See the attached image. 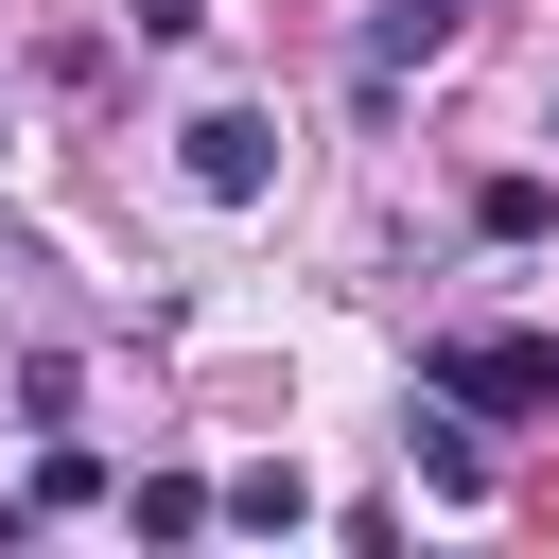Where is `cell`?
I'll return each mask as SVG.
<instances>
[{
	"label": "cell",
	"instance_id": "obj_1",
	"mask_svg": "<svg viewBox=\"0 0 559 559\" xmlns=\"http://www.w3.org/2000/svg\"><path fill=\"white\" fill-rule=\"evenodd\" d=\"M437 402H472V419H559V332H437Z\"/></svg>",
	"mask_w": 559,
	"mask_h": 559
},
{
	"label": "cell",
	"instance_id": "obj_2",
	"mask_svg": "<svg viewBox=\"0 0 559 559\" xmlns=\"http://www.w3.org/2000/svg\"><path fill=\"white\" fill-rule=\"evenodd\" d=\"M175 157H192V192H210V210H245V192L280 175V122H262V105H210V122L175 140Z\"/></svg>",
	"mask_w": 559,
	"mask_h": 559
},
{
	"label": "cell",
	"instance_id": "obj_3",
	"mask_svg": "<svg viewBox=\"0 0 559 559\" xmlns=\"http://www.w3.org/2000/svg\"><path fill=\"white\" fill-rule=\"evenodd\" d=\"M402 437H419V489H437V507H472V489H489V454H472V402H454V419H402Z\"/></svg>",
	"mask_w": 559,
	"mask_h": 559
},
{
	"label": "cell",
	"instance_id": "obj_4",
	"mask_svg": "<svg viewBox=\"0 0 559 559\" xmlns=\"http://www.w3.org/2000/svg\"><path fill=\"white\" fill-rule=\"evenodd\" d=\"M87 489H105V472H87V454H70V437H52V454H35V472H17V524H70V507H87Z\"/></svg>",
	"mask_w": 559,
	"mask_h": 559
},
{
	"label": "cell",
	"instance_id": "obj_5",
	"mask_svg": "<svg viewBox=\"0 0 559 559\" xmlns=\"http://www.w3.org/2000/svg\"><path fill=\"white\" fill-rule=\"evenodd\" d=\"M227 524H262V542H280V524H314V489H297V472H227Z\"/></svg>",
	"mask_w": 559,
	"mask_h": 559
},
{
	"label": "cell",
	"instance_id": "obj_6",
	"mask_svg": "<svg viewBox=\"0 0 559 559\" xmlns=\"http://www.w3.org/2000/svg\"><path fill=\"white\" fill-rule=\"evenodd\" d=\"M192 524H227V489H192V472H157V489H140V542H192Z\"/></svg>",
	"mask_w": 559,
	"mask_h": 559
},
{
	"label": "cell",
	"instance_id": "obj_7",
	"mask_svg": "<svg viewBox=\"0 0 559 559\" xmlns=\"http://www.w3.org/2000/svg\"><path fill=\"white\" fill-rule=\"evenodd\" d=\"M437 35H454V0H384V17H367V70H402V52H437Z\"/></svg>",
	"mask_w": 559,
	"mask_h": 559
},
{
	"label": "cell",
	"instance_id": "obj_8",
	"mask_svg": "<svg viewBox=\"0 0 559 559\" xmlns=\"http://www.w3.org/2000/svg\"><path fill=\"white\" fill-rule=\"evenodd\" d=\"M122 17H140V35H192V17H210V0H122Z\"/></svg>",
	"mask_w": 559,
	"mask_h": 559
}]
</instances>
